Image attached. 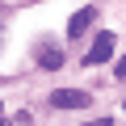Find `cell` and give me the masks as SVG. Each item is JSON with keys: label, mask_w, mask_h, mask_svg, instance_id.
Here are the masks:
<instances>
[{"label": "cell", "mask_w": 126, "mask_h": 126, "mask_svg": "<svg viewBox=\"0 0 126 126\" xmlns=\"http://www.w3.org/2000/svg\"><path fill=\"white\" fill-rule=\"evenodd\" d=\"M93 21H97V9H93V4H84L80 13H72V21H67V38H80Z\"/></svg>", "instance_id": "cell-3"}, {"label": "cell", "mask_w": 126, "mask_h": 126, "mask_svg": "<svg viewBox=\"0 0 126 126\" xmlns=\"http://www.w3.org/2000/svg\"><path fill=\"white\" fill-rule=\"evenodd\" d=\"M88 126H113V122H109V118H93Z\"/></svg>", "instance_id": "cell-6"}, {"label": "cell", "mask_w": 126, "mask_h": 126, "mask_svg": "<svg viewBox=\"0 0 126 126\" xmlns=\"http://www.w3.org/2000/svg\"><path fill=\"white\" fill-rule=\"evenodd\" d=\"M59 63H63V50H42V67H59Z\"/></svg>", "instance_id": "cell-4"}, {"label": "cell", "mask_w": 126, "mask_h": 126, "mask_svg": "<svg viewBox=\"0 0 126 126\" xmlns=\"http://www.w3.org/2000/svg\"><path fill=\"white\" fill-rule=\"evenodd\" d=\"M122 109H126V105H122Z\"/></svg>", "instance_id": "cell-7"}, {"label": "cell", "mask_w": 126, "mask_h": 126, "mask_svg": "<svg viewBox=\"0 0 126 126\" xmlns=\"http://www.w3.org/2000/svg\"><path fill=\"white\" fill-rule=\"evenodd\" d=\"M50 105L55 109H88V93L84 88H55L50 93Z\"/></svg>", "instance_id": "cell-1"}, {"label": "cell", "mask_w": 126, "mask_h": 126, "mask_svg": "<svg viewBox=\"0 0 126 126\" xmlns=\"http://www.w3.org/2000/svg\"><path fill=\"white\" fill-rule=\"evenodd\" d=\"M113 46H118L113 34H97V42H93V50L84 55V63H105V59H113Z\"/></svg>", "instance_id": "cell-2"}, {"label": "cell", "mask_w": 126, "mask_h": 126, "mask_svg": "<svg viewBox=\"0 0 126 126\" xmlns=\"http://www.w3.org/2000/svg\"><path fill=\"white\" fill-rule=\"evenodd\" d=\"M118 80H126V55L118 59Z\"/></svg>", "instance_id": "cell-5"}]
</instances>
